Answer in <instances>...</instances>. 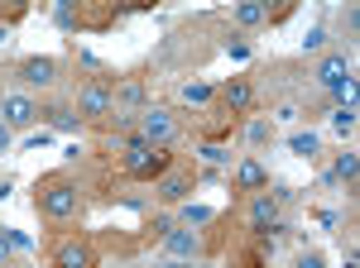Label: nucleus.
Returning a JSON list of instances; mask_svg holds the SVG:
<instances>
[{"instance_id":"nucleus-1","label":"nucleus","mask_w":360,"mask_h":268,"mask_svg":"<svg viewBox=\"0 0 360 268\" xmlns=\"http://www.w3.org/2000/svg\"><path fill=\"white\" fill-rule=\"evenodd\" d=\"M34 211L44 215V220H72V215L82 211V187H77V177H68V173H44V177L34 182Z\"/></svg>"},{"instance_id":"nucleus-2","label":"nucleus","mask_w":360,"mask_h":268,"mask_svg":"<svg viewBox=\"0 0 360 268\" xmlns=\"http://www.w3.org/2000/svg\"><path fill=\"white\" fill-rule=\"evenodd\" d=\"M120 168H125V177H135V182H159L168 168H173V154H168V149H154V144H144V139L130 134Z\"/></svg>"},{"instance_id":"nucleus-3","label":"nucleus","mask_w":360,"mask_h":268,"mask_svg":"<svg viewBox=\"0 0 360 268\" xmlns=\"http://www.w3.org/2000/svg\"><path fill=\"white\" fill-rule=\"evenodd\" d=\"M58 72H63V62L49 53H29L15 62V77H20V86L25 91H53L58 86Z\"/></svg>"},{"instance_id":"nucleus-4","label":"nucleus","mask_w":360,"mask_h":268,"mask_svg":"<svg viewBox=\"0 0 360 268\" xmlns=\"http://www.w3.org/2000/svg\"><path fill=\"white\" fill-rule=\"evenodd\" d=\"M173 134H178V120H173V110L164 106H144L135 115V139L144 144H154V149H168L173 144Z\"/></svg>"},{"instance_id":"nucleus-5","label":"nucleus","mask_w":360,"mask_h":268,"mask_svg":"<svg viewBox=\"0 0 360 268\" xmlns=\"http://www.w3.org/2000/svg\"><path fill=\"white\" fill-rule=\"evenodd\" d=\"M72 110H77V120H106V115H111V81H106V77L82 81V91H77Z\"/></svg>"},{"instance_id":"nucleus-6","label":"nucleus","mask_w":360,"mask_h":268,"mask_svg":"<svg viewBox=\"0 0 360 268\" xmlns=\"http://www.w3.org/2000/svg\"><path fill=\"white\" fill-rule=\"evenodd\" d=\"M312 81L327 91V96H336L346 81H356L351 77V58L346 53H317V67H312Z\"/></svg>"},{"instance_id":"nucleus-7","label":"nucleus","mask_w":360,"mask_h":268,"mask_svg":"<svg viewBox=\"0 0 360 268\" xmlns=\"http://www.w3.org/2000/svg\"><path fill=\"white\" fill-rule=\"evenodd\" d=\"M34 120H39V106L29 101L25 91H5V96H0V125H5L10 134L34 130Z\"/></svg>"},{"instance_id":"nucleus-8","label":"nucleus","mask_w":360,"mask_h":268,"mask_svg":"<svg viewBox=\"0 0 360 268\" xmlns=\"http://www.w3.org/2000/svg\"><path fill=\"white\" fill-rule=\"evenodd\" d=\"M197 187V173L193 168H168L164 177L154 182V196L159 201H168V206H178V201H188V192Z\"/></svg>"},{"instance_id":"nucleus-9","label":"nucleus","mask_w":360,"mask_h":268,"mask_svg":"<svg viewBox=\"0 0 360 268\" xmlns=\"http://www.w3.org/2000/svg\"><path fill=\"white\" fill-rule=\"evenodd\" d=\"M53 268H96V249L82 235H68L53 244Z\"/></svg>"},{"instance_id":"nucleus-10","label":"nucleus","mask_w":360,"mask_h":268,"mask_svg":"<svg viewBox=\"0 0 360 268\" xmlns=\"http://www.w3.org/2000/svg\"><path fill=\"white\" fill-rule=\"evenodd\" d=\"M245 225L250 230H283V225H278V201L269 196V192H255V196H250Z\"/></svg>"},{"instance_id":"nucleus-11","label":"nucleus","mask_w":360,"mask_h":268,"mask_svg":"<svg viewBox=\"0 0 360 268\" xmlns=\"http://www.w3.org/2000/svg\"><path fill=\"white\" fill-rule=\"evenodd\" d=\"M221 101L231 106V115H250L259 96H255V86H250V77H231V81L221 86Z\"/></svg>"},{"instance_id":"nucleus-12","label":"nucleus","mask_w":360,"mask_h":268,"mask_svg":"<svg viewBox=\"0 0 360 268\" xmlns=\"http://www.w3.org/2000/svg\"><path fill=\"white\" fill-rule=\"evenodd\" d=\"M111 110H120V115L144 110V81H139V77H125L120 86H111Z\"/></svg>"},{"instance_id":"nucleus-13","label":"nucleus","mask_w":360,"mask_h":268,"mask_svg":"<svg viewBox=\"0 0 360 268\" xmlns=\"http://www.w3.org/2000/svg\"><path fill=\"white\" fill-rule=\"evenodd\" d=\"M164 249L173 259H202V235H197V230H168Z\"/></svg>"},{"instance_id":"nucleus-14","label":"nucleus","mask_w":360,"mask_h":268,"mask_svg":"<svg viewBox=\"0 0 360 268\" xmlns=\"http://www.w3.org/2000/svg\"><path fill=\"white\" fill-rule=\"evenodd\" d=\"M236 187L250 192V196H255V192H264V187H269V168H264L259 159H245L240 168H236Z\"/></svg>"},{"instance_id":"nucleus-15","label":"nucleus","mask_w":360,"mask_h":268,"mask_svg":"<svg viewBox=\"0 0 360 268\" xmlns=\"http://www.w3.org/2000/svg\"><path fill=\"white\" fill-rule=\"evenodd\" d=\"M356 173H360V154L356 149H346V154H336V163H332V182H346V192H356Z\"/></svg>"},{"instance_id":"nucleus-16","label":"nucleus","mask_w":360,"mask_h":268,"mask_svg":"<svg viewBox=\"0 0 360 268\" xmlns=\"http://www.w3.org/2000/svg\"><path fill=\"white\" fill-rule=\"evenodd\" d=\"M231 20L240 29H259V25H269V10H264L259 0H240V5L231 10Z\"/></svg>"},{"instance_id":"nucleus-17","label":"nucleus","mask_w":360,"mask_h":268,"mask_svg":"<svg viewBox=\"0 0 360 268\" xmlns=\"http://www.w3.org/2000/svg\"><path fill=\"white\" fill-rule=\"evenodd\" d=\"M39 115H44V120H49L53 130H63V134H72L77 125H82V120H77V110H72V106H44Z\"/></svg>"},{"instance_id":"nucleus-18","label":"nucleus","mask_w":360,"mask_h":268,"mask_svg":"<svg viewBox=\"0 0 360 268\" xmlns=\"http://www.w3.org/2000/svg\"><path fill=\"white\" fill-rule=\"evenodd\" d=\"M178 96H183V101H188V106H207V101H212V96H217V91H212V86H207V81H183V91H178Z\"/></svg>"},{"instance_id":"nucleus-19","label":"nucleus","mask_w":360,"mask_h":268,"mask_svg":"<svg viewBox=\"0 0 360 268\" xmlns=\"http://www.w3.org/2000/svg\"><path fill=\"white\" fill-rule=\"evenodd\" d=\"M336 25H341V34H346V43H356V29H360V10H356V5H346V10L336 15Z\"/></svg>"},{"instance_id":"nucleus-20","label":"nucleus","mask_w":360,"mask_h":268,"mask_svg":"<svg viewBox=\"0 0 360 268\" xmlns=\"http://www.w3.org/2000/svg\"><path fill=\"white\" fill-rule=\"evenodd\" d=\"M288 149H293L298 159H317V134H293Z\"/></svg>"},{"instance_id":"nucleus-21","label":"nucleus","mask_w":360,"mask_h":268,"mask_svg":"<svg viewBox=\"0 0 360 268\" xmlns=\"http://www.w3.org/2000/svg\"><path fill=\"white\" fill-rule=\"evenodd\" d=\"M332 130L336 134H351V130H356V106H341V110H336V115H332Z\"/></svg>"},{"instance_id":"nucleus-22","label":"nucleus","mask_w":360,"mask_h":268,"mask_svg":"<svg viewBox=\"0 0 360 268\" xmlns=\"http://www.w3.org/2000/svg\"><path fill=\"white\" fill-rule=\"evenodd\" d=\"M212 206H183V225H207V220H212Z\"/></svg>"},{"instance_id":"nucleus-23","label":"nucleus","mask_w":360,"mask_h":268,"mask_svg":"<svg viewBox=\"0 0 360 268\" xmlns=\"http://www.w3.org/2000/svg\"><path fill=\"white\" fill-rule=\"evenodd\" d=\"M226 53H231V58H245L250 53V43H245V34H240V29H231V34H226Z\"/></svg>"},{"instance_id":"nucleus-24","label":"nucleus","mask_w":360,"mask_h":268,"mask_svg":"<svg viewBox=\"0 0 360 268\" xmlns=\"http://www.w3.org/2000/svg\"><path fill=\"white\" fill-rule=\"evenodd\" d=\"M322 48H327V29L317 25V29H312V34L303 39V53H322Z\"/></svg>"},{"instance_id":"nucleus-25","label":"nucleus","mask_w":360,"mask_h":268,"mask_svg":"<svg viewBox=\"0 0 360 268\" xmlns=\"http://www.w3.org/2000/svg\"><path fill=\"white\" fill-rule=\"evenodd\" d=\"M293 268H327L322 264V254H317V249H303V254H298V264Z\"/></svg>"},{"instance_id":"nucleus-26","label":"nucleus","mask_w":360,"mask_h":268,"mask_svg":"<svg viewBox=\"0 0 360 268\" xmlns=\"http://www.w3.org/2000/svg\"><path fill=\"white\" fill-rule=\"evenodd\" d=\"M202 154H207V159H212V163H231V154H226L221 144H207V149H202Z\"/></svg>"},{"instance_id":"nucleus-27","label":"nucleus","mask_w":360,"mask_h":268,"mask_svg":"<svg viewBox=\"0 0 360 268\" xmlns=\"http://www.w3.org/2000/svg\"><path fill=\"white\" fill-rule=\"evenodd\" d=\"M159 268H197V259H164Z\"/></svg>"},{"instance_id":"nucleus-28","label":"nucleus","mask_w":360,"mask_h":268,"mask_svg":"<svg viewBox=\"0 0 360 268\" xmlns=\"http://www.w3.org/2000/svg\"><path fill=\"white\" fill-rule=\"evenodd\" d=\"M0 268H10V240L0 235Z\"/></svg>"},{"instance_id":"nucleus-29","label":"nucleus","mask_w":360,"mask_h":268,"mask_svg":"<svg viewBox=\"0 0 360 268\" xmlns=\"http://www.w3.org/2000/svg\"><path fill=\"white\" fill-rule=\"evenodd\" d=\"M10 139H15V134H10V130H5V125H0V154L10 149Z\"/></svg>"},{"instance_id":"nucleus-30","label":"nucleus","mask_w":360,"mask_h":268,"mask_svg":"<svg viewBox=\"0 0 360 268\" xmlns=\"http://www.w3.org/2000/svg\"><path fill=\"white\" fill-rule=\"evenodd\" d=\"M346 268H360V259H356V249H346Z\"/></svg>"},{"instance_id":"nucleus-31","label":"nucleus","mask_w":360,"mask_h":268,"mask_svg":"<svg viewBox=\"0 0 360 268\" xmlns=\"http://www.w3.org/2000/svg\"><path fill=\"white\" fill-rule=\"evenodd\" d=\"M5 39H10V20H0V43H5Z\"/></svg>"}]
</instances>
